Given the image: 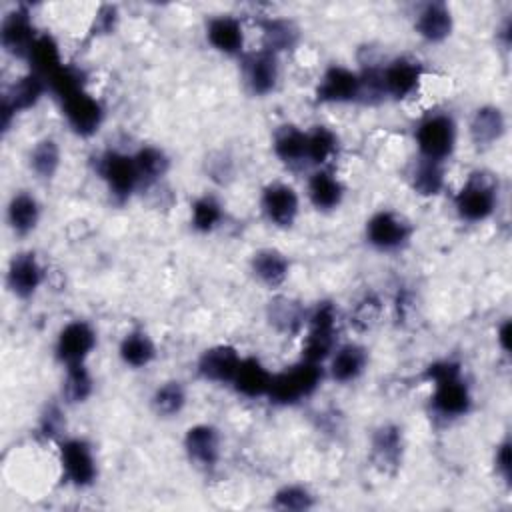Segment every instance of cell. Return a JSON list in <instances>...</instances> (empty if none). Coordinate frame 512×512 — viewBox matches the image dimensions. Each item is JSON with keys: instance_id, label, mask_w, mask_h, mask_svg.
I'll return each mask as SVG.
<instances>
[{"instance_id": "6da1fadb", "label": "cell", "mask_w": 512, "mask_h": 512, "mask_svg": "<svg viewBox=\"0 0 512 512\" xmlns=\"http://www.w3.org/2000/svg\"><path fill=\"white\" fill-rule=\"evenodd\" d=\"M422 378L432 386L430 408L436 416L444 420H458L470 414L474 406V394L458 360H434L424 368Z\"/></svg>"}, {"instance_id": "7a4b0ae2", "label": "cell", "mask_w": 512, "mask_h": 512, "mask_svg": "<svg viewBox=\"0 0 512 512\" xmlns=\"http://www.w3.org/2000/svg\"><path fill=\"white\" fill-rule=\"evenodd\" d=\"M304 328H306V334L302 340L300 358L324 366V362H328L330 354L338 346V332H340L338 306L330 300L316 302V306L308 310Z\"/></svg>"}, {"instance_id": "3957f363", "label": "cell", "mask_w": 512, "mask_h": 512, "mask_svg": "<svg viewBox=\"0 0 512 512\" xmlns=\"http://www.w3.org/2000/svg\"><path fill=\"white\" fill-rule=\"evenodd\" d=\"M454 210L462 222L480 224L498 210V178L488 170H474L454 194Z\"/></svg>"}, {"instance_id": "277c9868", "label": "cell", "mask_w": 512, "mask_h": 512, "mask_svg": "<svg viewBox=\"0 0 512 512\" xmlns=\"http://www.w3.org/2000/svg\"><path fill=\"white\" fill-rule=\"evenodd\" d=\"M324 366L308 360H298L292 366L274 372L268 390V400L276 406H294L310 398L324 380Z\"/></svg>"}, {"instance_id": "5b68a950", "label": "cell", "mask_w": 512, "mask_h": 512, "mask_svg": "<svg viewBox=\"0 0 512 512\" xmlns=\"http://www.w3.org/2000/svg\"><path fill=\"white\" fill-rule=\"evenodd\" d=\"M414 142L420 158L444 162L458 144V124L450 112H430L414 128Z\"/></svg>"}, {"instance_id": "8992f818", "label": "cell", "mask_w": 512, "mask_h": 512, "mask_svg": "<svg viewBox=\"0 0 512 512\" xmlns=\"http://www.w3.org/2000/svg\"><path fill=\"white\" fill-rule=\"evenodd\" d=\"M94 170L116 202H126L142 186L132 154L104 150L94 158Z\"/></svg>"}, {"instance_id": "52a82bcc", "label": "cell", "mask_w": 512, "mask_h": 512, "mask_svg": "<svg viewBox=\"0 0 512 512\" xmlns=\"http://www.w3.org/2000/svg\"><path fill=\"white\" fill-rule=\"evenodd\" d=\"M412 236V222L396 210H376L364 224V238L378 252H400L410 244Z\"/></svg>"}, {"instance_id": "ba28073f", "label": "cell", "mask_w": 512, "mask_h": 512, "mask_svg": "<svg viewBox=\"0 0 512 512\" xmlns=\"http://www.w3.org/2000/svg\"><path fill=\"white\" fill-rule=\"evenodd\" d=\"M58 462L66 484L90 488L98 478V462L92 444L80 436H68L58 442Z\"/></svg>"}, {"instance_id": "9c48e42d", "label": "cell", "mask_w": 512, "mask_h": 512, "mask_svg": "<svg viewBox=\"0 0 512 512\" xmlns=\"http://www.w3.org/2000/svg\"><path fill=\"white\" fill-rule=\"evenodd\" d=\"M46 92H48L46 80L32 70H28L20 78H16L6 88L4 96H2V106H0L2 132L6 134L10 130V126L18 114H24V112L36 108Z\"/></svg>"}, {"instance_id": "30bf717a", "label": "cell", "mask_w": 512, "mask_h": 512, "mask_svg": "<svg viewBox=\"0 0 512 512\" xmlns=\"http://www.w3.org/2000/svg\"><path fill=\"white\" fill-rule=\"evenodd\" d=\"M96 344H98V334L94 326L88 320L74 318L58 330L56 342H54V356L64 368L74 364H86Z\"/></svg>"}, {"instance_id": "8fae6325", "label": "cell", "mask_w": 512, "mask_h": 512, "mask_svg": "<svg viewBox=\"0 0 512 512\" xmlns=\"http://www.w3.org/2000/svg\"><path fill=\"white\" fill-rule=\"evenodd\" d=\"M424 78V64L410 54H400L380 68L384 98L406 100L414 96Z\"/></svg>"}, {"instance_id": "7c38bea8", "label": "cell", "mask_w": 512, "mask_h": 512, "mask_svg": "<svg viewBox=\"0 0 512 512\" xmlns=\"http://www.w3.org/2000/svg\"><path fill=\"white\" fill-rule=\"evenodd\" d=\"M242 64V82L246 90L256 96L264 98L272 94L278 88L280 82V56L266 50L258 48L254 52H244L240 58Z\"/></svg>"}, {"instance_id": "4fadbf2b", "label": "cell", "mask_w": 512, "mask_h": 512, "mask_svg": "<svg viewBox=\"0 0 512 512\" xmlns=\"http://www.w3.org/2000/svg\"><path fill=\"white\" fill-rule=\"evenodd\" d=\"M360 96H362L360 72L344 64H330L322 72L314 88V98L320 104H352V102H360Z\"/></svg>"}, {"instance_id": "5bb4252c", "label": "cell", "mask_w": 512, "mask_h": 512, "mask_svg": "<svg viewBox=\"0 0 512 512\" xmlns=\"http://www.w3.org/2000/svg\"><path fill=\"white\" fill-rule=\"evenodd\" d=\"M38 36L40 32L34 24L28 6L18 4L16 8L4 14L0 24V44L8 56L26 60Z\"/></svg>"}, {"instance_id": "9a60e30c", "label": "cell", "mask_w": 512, "mask_h": 512, "mask_svg": "<svg viewBox=\"0 0 512 512\" xmlns=\"http://www.w3.org/2000/svg\"><path fill=\"white\" fill-rule=\"evenodd\" d=\"M260 212L274 228H292L300 214V196L288 182H268L260 192Z\"/></svg>"}, {"instance_id": "2e32d148", "label": "cell", "mask_w": 512, "mask_h": 512, "mask_svg": "<svg viewBox=\"0 0 512 512\" xmlns=\"http://www.w3.org/2000/svg\"><path fill=\"white\" fill-rule=\"evenodd\" d=\"M60 106H62V116L68 128L80 138L94 136L104 124V118H106L104 106L86 88L64 98Z\"/></svg>"}, {"instance_id": "e0dca14e", "label": "cell", "mask_w": 512, "mask_h": 512, "mask_svg": "<svg viewBox=\"0 0 512 512\" xmlns=\"http://www.w3.org/2000/svg\"><path fill=\"white\" fill-rule=\"evenodd\" d=\"M186 458L198 470L210 472L218 466L222 456V436L214 424L200 422L186 430L182 440Z\"/></svg>"}, {"instance_id": "ac0fdd59", "label": "cell", "mask_w": 512, "mask_h": 512, "mask_svg": "<svg viewBox=\"0 0 512 512\" xmlns=\"http://www.w3.org/2000/svg\"><path fill=\"white\" fill-rule=\"evenodd\" d=\"M46 270L38 256L30 250L18 252L10 258L6 268V288L18 300H30L44 284Z\"/></svg>"}, {"instance_id": "d6986e66", "label": "cell", "mask_w": 512, "mask_h": 512, "mask_svg": "<svg viewBox=\"0 0 512 512\" xmlns=\"http://www.w3.org/2000/svg\"><path fill=\"white\" fill-rule=\"evenodd\" d=\"M242 362V356L232 344H214L196 360V372L202 380L212 384H232L234 374Z\"/></svg>"}, {"instance_id": "ffe728a7", "label": "cell", "mask_w": 512, "mask_h": 512, "mask_svg": "<svg viewBox=\"0 0 512 512\" xmlns=\"http://www.w3.org/2000/svg\"><path fill=\"white\" fill-rule=\"evenodd\" d=\"M370 458L384 474H396L404 460V434L398 424H380L370 440Z\"/></svg>"}, {"instance_id": "44dd1931", "label": "cell", "mask_w": 512, "mask_h": 512, "mask_svg": "<svg viewBox=\"0 0 512 512\" xmlns=\"http://www.w3.org/2000/svg\"><path fill=\"white\" fill-rule=\"evenodd\" d=\"M416 34L428 44H442L454 32V14L446 2H426L414 16Z\"/></svg>"}, {"instance_id": "7402d4cb", "label": "cell", "mask_w": 512, "mask_h": 512, "mask_svg": "<svg viewBox=\"0 0 512 512\" xmlns=\"http://www.w3.org/2000/svg\"><path fill=\"white\" fill-rule=\"evenodd\" d=\"M346 186L332 168H314L306 182V196L314 210L332 212L344 202Z\"/></svg>"}, {"instance_id": "603a6c76", "label": "cell", "mask_w": 512, "mask_h": 512, "mask_svg": "<svg viewBox=\"0 0 512 512\" xmlns=\"http://www.w3.org/2000/svg\"><path fill=\"white\" fill-rule=\"evenodd\" d=\"M208 44L224 56H244V26L234 14H216L206 22Z\"/></svg>"}, {"instance_id": "cb8c5ba5", "label": "cell", "mask_w": 512, "mask_h": 512, "mask_svg": "<svg viewBox=\"0 0 512 512\" xmlns=\"http://www.w3.org/2000/svg\"><path fill=\"white\" fill-rule=\"evenodd\" d=\"M368 350L358 342H344L328 358V376L338 384L356 382L368 368Z\"/></svg>"}, {"instance_id": "d4e9b609", "label": "cell", "mask_w": 512, "mask_h": 512, "mask_svg": "<svg viewBox=\"0 0 512 512\" xmlns=\"http://www.w3.org/2000/svg\"><path fill=\"white\" fill-rule=\"evenodd\" d=\"M470 140L476 148H490L506 134V114L500 106L484 104L478 106L468 122Z\"/></svg>"}, {"instance_id": "484cf974", "label": "cell", "mask_w": 512, "mask_h": 512, "mask_svg": "<svg viewBox=\"0 0 512 512\" xmlns=\"http://www.w3.org/2000/svg\"><path fill=\"white\" fill-rule=\"evenodd\" d=\"M274 372L268 370V366L256 358V356H242V362L234 374L232 388L236 394L256 400V398H266L270 384H272Z\"/></svg>"}, {"instance_id": "4316f807", "label": "cell", "mask_w": 512, "mask_h": 512, "mask_svg": "<svg viewBox=\"0 0 512 512\" xmlns=\"http://www.w3.org/2000/svg\"><path fill=\"white\" fill-rule=\"evenodd\" d=\"M250 270L262 286L276 290L290 276V260L278 248H260L250 258Z\"/></svg>"}, {"instance_id": "83f0119b", "label": "cell", "mask_w": 512, "mask_h": 512, "mask_svg": "<svg viewBox=\"0 0 512 512\" xmlns=\"http://www.w3.org/2000/svg\"><path fill=\"white\" fill-rule=\"evenodd\" d=\"M40 216H42V206L32 192L20 190V192H14L12 198L8 200L6 222L16 236L32 234L40 224Z\"/></svg>"}, {"instance_id": "f1b7e54d", "label": "cell", "mask_w": 512, "mask_h": 512, "mask_svg": "<svg viewBox=\"0 0 512 512\" xmlns=\"http://www.w3.org/2000/svg\"><path fill=\"white\" fill-rule=\"evenodd\" d=\"M258 28L262 34V48L282 54L296 48L300 40V28L294 20L282 18V16H266L258 20Z\"/></svg>"}, {"instance_id": "f546056e", "label": "cell", "mask_w": 512, "mask_h": 512, "mask_svg": "<svg viewBox=\"0 0 512 512\" xmlns=\"http://www.w3.org/2000/svg\"><path fill=\"white\" fill-rule=\"evenodd\" d=\"M156 342L144 328H132L118 344V358L132 370L148 368L156 360Z\"/></svg>"}, {"instance_id": "4dcf8cb0", "label": "cell", "mask_w": 512, "mask_h": 512, "mask_svg": "<svg viewBox=\"0 0 512 512\" xmlns=\"http://www.w3.org/2000/svg\"><path fill=\"white\" fill-rule=\"evenodd\" d=\"M272 152L284 166L306 164V130L296 124H282L274 130Z\"/></svg>"}, {"instance_id": "1f68e13d", "label": "cell", "mask_w": 512, "mask_h": 512, "mask_svg": "<svg viewBox=\"0 0 512 512\" xmlns=\"http://www.w3.org/2000/svg\"><path fill=\"white\" fill-rule=\"evenodd\" d=\"M340 152V136L324 124L306 130V164L314 168H330Z\"/></svg>"}, {"instance_id": "d6a6232c", "label": "cell", "mask_w": 512, "mask_h": 512, "mask_svg": "<svg viewBox=\"0 0 512 512\" xmlns=\"http://www.w3.org/2000/svg\"><path fill=\"white\" fill-rule=\"evenodd\" d=\"M408 182H410L412 192L422 198H434V196L442 194L446 188L444 162L426 160V158L418 156V160L414 162V166L408 174Z\"/></svg>"}, {"instance_id": "836d02e7", "label": "cell", "mask_w": 512, "mask_h": 512, "mask_svg": "<svg viewBox=\"0 0 512 512\" xmlns=\"http://www.w3.org/2000/svg\"><path fill=\"white\" fill-rule=\"evenodd\" d=\"M306 316H308V310L298 300L288 298V296H278V298L270 300V304H268L270 324L278 332L288 334V336H294L304 330Z\"/></svg>"}, {"instance_id": "e575fe53", "label": "cell", "mask_w": 512, "mask_h": 512, "mask_svg": "<svg viewBox=\"0 0 512 512\" xmlns=\"http://www.w3.org/2000/svg\"><path fill=\"white\" fill-rule=\"evenodd\" d=\"M26 62L30 64V70L40 74L44 80L52 76L64 64L58 40L48 32H40Z\"/></svg>"}, {"instance_id": "d590c367", "label": "cell", "mask_w": 512, "mask_h": 512, "mask_svg": "<svg viewBox=\"0 0 512 512\" xmlns=\"http://www.w3.org/2000/svg\"><path fill=\"white\" fill-rule=\"evenodd\" d=\"M60 164H62L60 144L50 136L34 142V146L28 152V166L38 180H46V182L52 180L58 174Z\"/></svg>"}, {"instance_id": "8d00e7d4", "label": "cell", "mask_w": 512, "mask_h": 512, "mask_svg": "<svg viewBox=\"0 0 512 512\" xmlns=\"http://www.w3.org/2000/svg\"><path fill=\"white\" fill-rule=\"evenodd\" d=\"M94 392V376L86 364H74L64 368L62 378V400L68 406H78L90 400Z\"/></svg>"}, {"instance_id": "74e56055", "label": "cell", "mask_w": 512, "mask_h": 512, "mask_svg": "<svg viewBox=\"0 0 512 512\" xmlns=\"http://www.w3.org/2000/svg\"><path fill=\"white\" fill-rule=\"evenodd\" d=\"M132 156H134L142 186H150V184L160 182L170 170V156L160 146L144 144Z\"/></svg>"}, {"instance_id": "f35d334b", "label": "cell", "mask_w": 512, "mask_h": 512, "mask_svg": "<svg viewBox=\"0 0 512 512\" xmlns=\"http://www.w3.org/2000/svg\"><path fill=\"white\" fill-rule=\"evenodd\" d=\"M188 402L186 386L180 380H166L158 384L150 396V406L156 416L160 418H174L178 416Z\"/></svg>"}, {"instance_id": "ab89813d", "label": "cell", "mask_w": 512, "mask_h": 512, "mask_svg": "<svg viewBox=\"0 0 512 512\" xmlns=\"http://www.w3.org/2000/svg\"><path fill=\"white\" fill-rule=\"evenodd\" d=\"M224 220V206L214 194H202L190 204V226L198 234L214 232Z\"/></svg>"}, {"instance_id": "60d3db41", "label": "cell", "mask_w": 512, "mask_h": 512, "mask_svg": "<svg viewBox=\"0 0 512 512\" xmlns=\"http://www.w3.org/2000/svg\"><path fill=\"white\" fill-rule=\"evenodd\" d=\"M382 312H384L382 298L376 292L368 290L350 306L348 324L356 332H370L380 322Z\"/></svg>"}, {"instance_id": "b9f144b4", "label": "cell", "mask_w": 512, "mask_h": 512, "mask_svg": "<svg viewBox=\"0 0 512 512\" xmlns=\"http://www.w3.org/2000/svg\"><path fill=\"white\" fill-rule=\"evenodd\" d=\"M316 498L304 484H284L272 494V508L288 512H304L314 508Z\"/></svg>"}, {"instance_id": "7bdbcfd3", "label": "cell", "mask_w": 512, "mask_h": 512, "mask_svg": "<svg viewBox=\"0 0 512 512\" xmlns=\"http://www.w3.org/2000/svg\"><path fill=\"white\" fill-rule=\"evenodd\" d=\"M46 84H48V92L58 96L62 102L64 98L86 88V74L80 68L64 62L52 76L46 78Z\"/></svg>"}, {"instance_id": "ee69618b", "label": "cell", "mask_w": 512, "mask_h": 512, "mask_svg": "<svg viewBox=\"0 0 512 512\" xmlns=\"http://www.w3.org/2000/svg\"><path fill=\"white\" fill-rule=\"evenodd\" d=\"M64 430H66V416L60 404L52 402L46 404V408L42 410L40 418H38V426L36 432L40 438L44 440H62L64 438Z\"/></svg>"}, {"instance_id": "f6af8a7d", "label": "cell", "mask_w": 512, "mask_h": 512, "mask_svg": "<svg viewBox=\"0 0 512 512\" xmlns=\"http://www.w3.org/2000/svg\"><path fill=\"white\" fill-rule=\"evenodd\" d=\"M118 20H120V14H118V8L114 4H102L94 18H92V26H90V34L92 36H106V34H112L118 26Z\"/></svg>"}, {"instance_id": "bcb514c9", "label": "cell", "mask_w": 512, "mask_h": 512, "mask_svg": "<svg viewBox=\"0 0 512 512\" xmlns=\"http://www.w3.org/2000/svg\"><path fill=\"white\" fill-rule=\"evenodd\" d=\"M512 444L508 438H504L498 446H496V452H494V468H496V474L506 482L510 484V476H512V452H510Z\"/></svg>"}, {"instance_id": "7dc6e473", "label": "cell", "mask_w": 512, "mask_h": 512, "mask_svg": "<svg viewBox=\"0 0 512 512\" xmlns=\"http://www.w3.org/2000/svg\"><path fill=\"white\" fill-rule=\"evenodd\" d=\"M510 334H512V324H510V318H504L500 322V326L496 328V342H498V348L508 354L510 352Z\"/></svg>"}, {"instance_id": "c3c4849f", "label": "cell", "mask_w": 512, "mask_h": 512, "mask_svg": "<svg viewBox=\"0 0 512 512\" xmlns=\"http://www.w3.org/2000/svg\"><path fill=\"white\" fill-rule=\"evenodd\" d=\"M512 20L510 18H506L504 22H502V26H500V30H498V36L502 38V44L508 48L510 46V38H512Z\"/></svg>"}]
</instances>
